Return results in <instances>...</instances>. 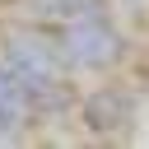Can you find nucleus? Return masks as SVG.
<instances>
[{
    "label": "nucleus",
    "mask_w": 149,
    "mask_h": 149,
    "mask_svg": "<svg viewBox=\"0 0 149 149\" xmlns=\"http://www.w3.org/2000/svg\"><path fill=\"white\" fill-rule=\"evenodd\" d=\"M56 42H61L70 70H84V74H98V70H112L126 61V37L107 19V9H88L70 23H61Z\"/></svg>",
    "instance_id": "nucleus-1"
},
{
    "label": "nucleus",
    "mask_w": 149,
    "mask_h": 149,
    "mask_svg": "<svg viewBox=\"0 0 149 149\" xmlns=\"http://www.w3.org/2000/svg\"><path fill=\"white\" fill-rule=\"evenodd\" d=\"M33 121H23L14 107H5L0 102V144H14V140H23V130H28Z\"/></svg>",
    "instance_id": "nucleus-3"
},
{
    "label": "nucleus",
    "mask_w": 149,
    "mask_h": 149,
    "mask_svg": "<svg viewBox=\"0 0 149 149\" xmlns=\"http://www.w3.org/2000/svg\"><path fill=\"white\" fill-rule=\"evenodd\" d=\"M140 116V98L126 88V84H98L84 102H79V126L98 140H116V135H130Z\"/></svg>",
    "instance_id": "nucleus-2"
}]
</instances>
